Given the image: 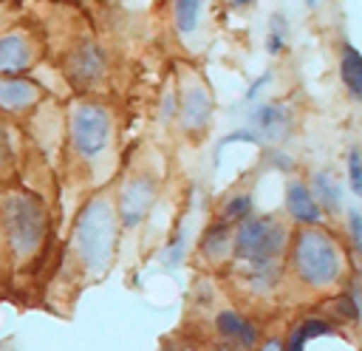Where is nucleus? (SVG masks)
Instances as JSON below:
<instances>
[{
    "label": "nucleus",
    "mask_w": 362,
    "mask_h": 351,
    "mask_svg": "<svg viewBox=\"0 0 362 351\" xmlns=\"http://www.w3.org/2000/svg\"><path fill=\"white\" fill-rule=\"evenodd\" d=\"M181 116L187 127L206 125L209 119V93L204 88H192L187 96H181Z\"/></svg>",
    "instance_id": "9"
},
{
    "label": "nucleus",
    "mask_w": 362,
    "mask_h": 351,
    "mask_svg": "<svg viewBox=\"0 0 362 351\" xmlns=\"http://www.w3.org/2000/svg\"><path fill=\"white\" fill-rule=\"evenodd\" d=\"M291 260H294L300 280L320 286V289L334 283L339 275V249L334 246V241L325 232H317V229L297 232Z\"/></svg>",
    "instance_id": "2"
},
{
    "label": "nucleus",
    "mask_w": 362,
    "mask_h": 351,
    "mask_svg": "<svg viewBox=\"0 0 362 351\" xmlns=\"http://www.w3.org/2000/svg\"><path fill=\"white\" fill-rule=\"evenodd\" d=\"M348 173H351V190L362 192V161H359V150L356 147L348 156Z\"/></svg>",
    "instance_id": "18"
},
{
    "label": "nucleus",
    "mask_w": 362,
    "mask_h": 351,
    "mask_svg": "<svg viewBox=\"0 0 362 351\" xmlns=\"http://www.w3.org/2000/svg\"><path fill=\"white\" fill-rule=\"evenodd\" d=\"M255 119H257V127H260L266 136H274V133L280 130V125H286V113H283V108H277V105L260 108Z\"/></svg>",
    "instance_id": "15"
},
{
    "label": "nucleus",
    "mask_w": 362,
    "mask_h": 351,
    "mask_svg": "<svg viewBox=\"0 0 362 351\" xmlns=\"http://www.w3.org/2000/svg\"><path fill=\"white\" fill-rule=\"evenodd\" d=\"M110 215L105 212V207H96L93 212H85V218L76 226V243L82 249V258L88 260H105L110 252Z\"/></svg>",
    "instance_id": "4"
},
{
    "label": "nucleus",
    "mask_w": 362,
    "mask_h": 351,
    "mask_svg": "<svg viewBox=\"0 0 362 351\" xmlns=\"http://www.w3.org/2000/svg\"><path fill=\"white\" fill-rule=\"evenodd\" d=\"M8 156V144H6V136H3V127H0V161H6Z\"/></svg>",
    "instance_id": "21"
},
{
    "label": "nucleus",
    "mask_w": 362,
    "mask_h": 351,
    "mask_svg": "<svg viewBox=\"0 0 362 351\" xmlns=\"http://www.w3.org/2000/svg\"><path fill=\"white\" fill-rule=\"evenodd\" d=\"M328 331H331V326H328L325 320H303V323H297V328L291 331V337H288V348H286V351H303V343H305L308 337L328 334Z\"/></svg>",
    "instance_id": "14"
},
{
    "label": "nucleus",
    "mask_w": 362,
    "mask_h": 351,
    "mask_svg": "<svg viewBox=\"0 0 362 351\" xmlns=\"http://www.w3.org/2000/svg\"><path fill=\"white\" fill-rule=\"evenodd\" d=\"M286 207H288V212H291L294 221H303V224H317L320 221V207L314 204L311 190L303 181H291L288 184V190H286Z\"/></svg>",
    "instance_id": "6"
},
{
    "label": "nucleus",
    "mask_w": 362,
    "mask_h": 351,
    "mask_svg": "<svg viewBox=\"0 0 362 351\" xmlns=\"http://www.w3.org/2000/svg\"><path fill=\"white\" fill-rule=\"evenodd\" d=\"M105 68V59H102V51L93 48V45H85L79 51H74L71 57V71L74 76H82V79H90V76H99Z\"/></svg>",
    "instance_id": "10"
},
{
    "label": "nucleus",
    "mask_w": 362,
    "mask_h": 351,
    "mask_svg": "<svg viewBox=\"0 0 362 351\" xmlns=\"http://www.w3.org/2000/svg\"><path fill=\"white\" fill-rule=\"evenodd\" d=\"M107 136H110V119L102 108L82 105L71 116V142L76 153H82L85 159H96L107 147Z\"/></svg>",
    "instance_id": "3"
},
{
    "label": "nucleus",
    "mask_w": 362,
    "mask_h": 351,
    "mask_svg": "<svg viewBox=\"0 0 362 351\" xmlns=\"http://www.w3.org/2000/svg\"><path fill=\"white\" fill-rule=\"evenodd\" d=\"M198 11H201V3H192V0H187V3H175V20H178V28H181V31H192V28H195V17H198Z\"/></svg>",
    "instance_id": "16"
},
{
    "label": "nucleus",
    "mask_w": 362,
    "mask_h": 351,
    "mask_svg": "<svg viewBox=\"0 0 362 351\" xmlns=\"http://www.w3.org/2000/svg\"><path fill=\"white\" fill-rule=\"evenodd\" d=\"M359 232H362L359 212H351V238H354V243H356V246H359Z\"/></svg>",
    "instance_id": "19"
},
{
    "label": "nucleus",
    "mask_w": 362,
    "mask_h": 351,
    "mask_svg": "<svg viewBox=\"0 0 362 351\" xmlns=\"http://www.w3.org/2000/svg\"><path fill=\"white\" fill-rule=\"evenodd\" d=\"M252 209V198L249 195H235L223 204V224L226 221H238V218H246Z\"/></svg>",
    "instance_id": "17"
},
{
    "label": "nucleus",
    "mask_w": 362,
    "mask_h": 351,
    "mask_svg": "<svg viewBox=\"0 0 362 351\" xmlns=\"http://www.w3.org/2000/svg\"><path fill=\"white\" fill-rule=\"evenodd\" d=\"M263 351H283V348H280V343H266Z\"/></svg>",
    "instance_id": "22"
},
{
    "label": "nucleus",
    "mask_w": 362,
    "mask_h": 351,
    "mask_svg": "<svg viewBox=\"0 0 362 351\" xmlns=\"http://www.w3.org/2000/svg\"><path fill=\"white\" fill-rule=\"evenodd\" d=\"M342 79L354 96L362 93V59H359L356 48H351V45L342 51Z\"/></svg>",
    "instance_id": "13"
},
{
    "label": "nucleus",
    "mask_w": 362,
    "mask_h": 351,
    "mask_svg": "<svg viewBox=\"0 0 362 351\" xmlns=\"http://www.w3.org/2000/svg\"><path fill=\"white\" fill-rule=\"evenodd\" d=\"M226 249H229V226L221 221V224H215V226H209L204 232L201 252L206 258H221V255H226Z\"/></svg>",
    "instance_id": "12"
},
{
    "label": "nucleus",
    "mask_w": 362,
    "mask_h": 351,
    "mask_svg": "<svg viewBox=\"0 0 362 351\" xmlns=\"http://www.w3.org/2000/svg\"><path fill=\"white\" fill-rule=\"evenodd\" d=\"M314 204L320 209H328V212H337L339 207V184L331 178V173H317L314 176V192H311Z\"/></svg>",
    "instance_id": "11"
},
{
    "label": "nucleus",
    "mask_w": 362,
    "mask_h": 351,
    "mask_svg": "<svg viewBox=\"0 0 362 351\" xmlns=\"http://www.w3.org/2000/svg\"><path fill=\"white\" fill-rule=\"evenodd\" d=\"M31 62V51L20 34L0 37V74H20Z\"/></svg>",
    "instance_id": "8"
},
{
    "label": "nucleus",
    "mask_w": 362,
    "mask_h": 351,
    "mask_svg": "<svg viewBox=\"0 0 362 351\" xmlns=\"http://www.w3.org/2000/svg\"><path fill=\"white\" fill-rule=\"evenodd\" d=\"M218 331L232 343V345H240V348H255L257 343V331L252 323H246L240 314L235 311H221L218 314Z\"/></svg>",
    "instance_id": "7"
},
{
    "label": "nucleus",
    "mask_w": 362,
    "mask_h": 351,
    "mask_svg": "<svg viewBox=\"0 0 362 351\" xmlns=\"http://www.w3.org/2000/svg\"><path fill=\"white\" fill-rule=\"evenodd\" d=\"M280 42H283V37H280V31H274V34H269V51H277V48H280Z\"/></svg>",
    "instance_id": "20"
},
{
    "label": "nucleus",
    "mask_w": 362,
    "mask_h": 351,
    "mask_svg": "<svg viewBox=\"0 0 362 351\" xmlns=\"http://www.w3.org/2000/svg\"><path fill=\"white\" fill-rule=\"evenodd\" d=\"M37 93H40V88L31 79H23V76H6V79H0V108L20 110V108L31 105L37 99Z\"/></svg>",
    "instance_id": "5"
},
{
    "label": "nucleus",
    "mask_w": 362,
    "mask_h": 351,
    "mask_svg": "<svg viewBox=\"0 0 362 351\" xmlns=\"http://www.w3.org/2000/svg\"><path fill=\"white\" fill-rule=\"evenodd\" d=\"M283 243H286L283 224L272 215H257L240 224L235 235V255L252 266L255 277H263L269 283L274 275V263L283 252Z\"/></svg>",
    "instance_id": "1"
}]
</instances>
